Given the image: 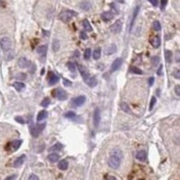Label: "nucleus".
Here are the masks:
<instances>
[{"label":"nucleus","mask_w":180,"mask_h":180,"mask_svg":"<svg viewBox=\"0 0 180 180\" xmlns=\"http://www.w3.org/2000/svg\"><path fill=\"white\" fill-rule=\"evenodd\" d=\"M131 71H132L133 73H134V74H137V75H141L143 73L141 69H140L139 68H137V67H135V66L131 67Z\"/></svg>","instance_id":"31"},{"label":"nucleus","mask_w":180,"mask_h":180,"mask_svg":"<svg viewBox=\"0 0 180 180\" xmlns=\"http://www.w3.org/2000/svg\"><path fill=\"white\" fill-rule=\"evenodd\" d=\"M21 144H22V141L21 140H15V141H13L12 142H10L8 144V150L13 152V151H15L20 148Z\"/></svg>","instance_id":"8"},{"label":"nucleus","mask_w":180,"mask_h":180,"mask_svg":"<svg viewBox=\"0 0 180 180\" xmlns=\"http://www.w3.org/2000/svg\"><path fill=\"white\" fill-rule=\"evenodd\" d=\"M165 58H166V60L167 62H171V60H172V52L170 50H166L165 52Z\"/></svg>","instance_id":"32"},{"label":"nucleus","mask_w":180,"mask_h":180,"mask_svg":"<svg viewBox=\"0 0 180 180\" xmlns=\"http://www.w3.org/2000/svg\"><path fill=\"white\" fill-rule=\"evenodd\" d=\"M84 80H85L86 84H87V86H89L90 87H95L96 83H97V81H96V79H95V77H88L87 79H84Z\"/></svg>","instance_id":"19"},{"label":"nucleus","mask_w":180,"mask_h":180,"mask_svg":"<svg viewBox=\"0 0 180 180\" xmlns=\"http://www.w3.org/2000/svg\"><path fill=\"white\" fill-rule=\"evenodd\" d=\"M63 84H64L65 87H71L72 86V83L68 79H63Z\"/></svg>","instance_id":"43"},{"label":"nucleus","mask_w":180,"mask_h":180,"mask_svg":"<svg viewBox=\"0 0 180 180\" xmlns=\"http://www.w3.org/2000/svg\"><path fill=\"white\" fill-rule=\"evenodd\" d=\"M47 159H48V160H49L50 162H52V163H55V162H57L59 160H60V156H59L57 153L52 152V153L48 155Z\"/></svg>","instance_id":"20"},{"label":"nucleus","mask_w":180,"mask_h":180,"mask_svg":"<svg viewBox=\"0 0 180 180\" xmlns=\"http://www.w3.org/2000/svg\"><path fill=\"white\" fill-rule=\"evenodd\" d=\"M13 87H15L18 92L23 91V89L25 88V85L22 82H15L14 84H13Z\"/></svg>","instance_id":"24"},{"label":"nucleus","mask_w":180,"mask_h":180,"mask_svg":"<svg viewBox=\"0 0 180 180\" xmlns=\"http://www.w3.org/2000/svg\"><path fill=\"white\" fill-rule=\"evenodd\" d=\"M153 29L157 32L161 30V25H160V23L159 22V21H155V22H153Z\"/></svg>","instance_id":"34"},{"label":"nucleus","mask_w":180,"mask_h":180,"mask_svg":"<svg viewBox=\"0 0 180 180\" xmlns=\"http://www.w3.org/2000/svg\"><path fill=\"white\" fill-rule=\"evenodd\" d=\"M156 97H152L151 98V101H150V104H149V110H152L153 109V107H154V106H155V104H156Z\"/></svg>","instance_id":"39"},{"label":"nucleus","mask_w":180,"mask_h":180,"mask_svg":"<svg viewBox=\"0 0 180 180\" xmlns=\"http://www.w3.org/2000/svg\"><path fill=\"white\" fill-rule=\"evenodd\" d=\"M25 159H26V156L25 155H22L20 156V157H18L16 160H15V162H14V167H15V168H19V167H21V166L23 164V162H24Z\"/></svg>","instance_id":"18"},{"label":"nucleus","mask_w":180,"mask_h":180,"mask_svg":"<svg viewBox=\"0 0 180 180\" xmlns=\"http://www.w3.org/2000/svg\"><path fill=\"white\" fill-rule=\"evenodd\" d=\"M122 159V153L120 149H114L108 159V166L113 169H117L120 167Z\"/></svg>","instance_id":"1"},{"label":"nucleus","mask_w":180,"mask_h":180,"mask_svg":"<svg viewBox=\"0 0 180 180\" xmlns=\"http://www.w3.org/2000/svg\"><path fill=\"white\" fill-rule=\"evenodd\" d=\"M44 127H45V123H42V124H36V125H32L30 127V133H31L32 136L34 137V138H37L41 133L43 131Z\"/></svg>","instance_id":"2"},{"label":"nucleus","mask_w":180,"mask_h":180,"mask_svg":"<svg viewBox=\"0 0 180 180\" xmlns=\"http://www.w3.org/2000/svg\"><path fill=\"white\" fill-rule=\"evenodd\" d=\"M160 4H161V10H164L165 6L168 4V1H167V0H162L161 2H160Z\"/></svg>","instance_id":"49"},{"label":"nucleus","mask_w":180,"mask_h":180,"mask_svg":"<svg viewBox=\"0 0 180 180\" xmlns=\"http://www.w3.org/2000/svg\"><path fill=\"white\" fill-rule=\"evenodd\" d=\"M15 120L17 122L21 123V124L24 123V120H23V117H21V116H16V117L15 118Z\"/></svg>","instance_id":"42"},{"label":"nucleus","mask_w":180,"mask_h":180,"mask_svg":"<svg viewBox=\"0 0 180 180\" xmlns=\"http://www.w3.org/2000/svg\"><path fill=\"white\" fill-rule=\"evenodd\" d=\"M136 159L139 161H141V162H144L147 159V152L145 150H139L138 152L136 153Z\"/></svg>","instance_id":"17"},{"label":"nucleus","mask_w":180,"mask_h":180,"mask_svg":"<svg viewBox=\"0 0 180 180\" xmlns=\"http://www.w3.org/2000/svg\"><path fill=\"white\" fill-rule=\"evenodd\" d=\"M83 27H84V28H85V29L87 30V31H88V32H91L92 30H93L91 24H90V23H89L87 20L83 21Z\"/></svg>","instance_id":"29"},{"label":"nucleus","mask_w":180,"mask_h":180,"mask_svg":"<svg viewBox=\"0 0 180 180\" xmlns=\"http://www.w3.org/2000/svg\"><path fill=\"white\" fill-rule=\"evenodd\" d=\"M0 46L2 48V50H4L5 52H9L11 50V47H12V42H11V40L9 39L8 37H3L0 40Z\"/></svg>","instance_id":"3"},{"label":"nucleus","mask_w":180,"mask_h":180,"mask_svg":"<svg viewBox=\"0 0 180 180\" xmlns=\"http://www.w3.org/2000/svg\"><path fill=\"white\" fill-rule=\"evenodd\" d=\"M154 78H150V79H149V86H152L153 85V83H154Z\"/></svg>","instance_id":"53"},{"label":"nucleus","mask_w":180,"mask_h":180,"mask_svg":"<svg viewBox=\"0 0 180 180\" xmlns=\"http://www.w3.org/2000/svg\"><path fill=\"white\" fill-rule=\"evenodd\" d=\"M106 180H117V178H116L115 176H109Z\"/></svg>","instance_id":"54"},{"label":"nucleus","mask_w":180,"mask_h":180,"mask_svg":"<svg viewBox=\"0 0 180 180\" xmlns=\"http://www.w3.org/2000/svg\"><path fill=\"white\" fill-rule=\"evenodd\" d=\"M117 50V47H116L115 43H111L110 45L106 46L105 49V53L106 55H112V54L115 53V52Z\"/></svg>","instance_id":"11"},{"label":"nucleus","mask_w":180,"mask_h":180,"mask_svg":"<svg viewBox=\"0 0 180 180\" xmlns=\"http://www.w3.org/2000/svg\"><path fill=\"white\" fill-rule=\"evenodd\" d=\"M91 3L88 2V1H83V2L80 3V8H82L83 10L87 11L91 8Z\"/></svg>","instance_id":"26"},{"label":"nucleus","mask_w":180,"mask_h":180,"mask_svg":"<svg viewBox=\"0 0 180 180\" xmlns=\"http://www.w3.org/2000/svg\"><path fill=\"white\" fill-rule=\"evenodd\" d=\"M101 122V111L99 108H95L94 112V125L95 127H98Z\"/></svg>","instance_id":"9"},{"label":"nucleus","mask_w":180,"mask_h":180,"mask_svg":"<svg viewBox=\"0 0 180 180\" xmlns=\"http://www.w3.org/2000/svg\"><path fill=\"white\" fill-rule=\"evenodd\" d=\"M121 107H122V111H124V112H126V113H131L130 108H129L128 105H127L126 103H122V105H121Z\"/></svg>","instance_id":"37"},{"label":"nucleus","mask_w":180,"mask_h":180,"mask_svg":"<svg viewBox=\"0 0 180 180\" xmlns=\"http://www.w3.org/2000/svg\"><path fill=\"white\" fill-rule=\"evenodd\" d=\"M68 167V163L66 160H62L59 162L58 164V168H60V170H66Z\"/></svg>","instance_id":"25"},{"label":"nucleus","mask_w":180,"mask_h":180,"mask_svg":"<svg viewBox=\"0 0 180 180\" xmlns=\"http://www.w3.org/2000/svg\"><path fill=\"white\" fill-rule=\"evenodd\" d=\"M176 60L179 62L180 61V50H177L176 53Z\"/></svg>","instance_id":"50"},{"label":"nucleus","mask_w":180,"mask_h":180,"mask_svg":"<svg viewBox=\"0 0 180 180\" xmlns=\"http://www.w3.org/2000/svg\"><path fill=\"white\" fill-rule=\"evenodd\" d=\"M64 116L68 119H72L76 116V114H75L73 111H68V112H67L66 114H64Z\"/></svg>","instance_id":"35"},{"label":"nucleus","mask_w":180,"mask_h":180,"mask_svg":"<svg viewBox=\"0 0 180 180\" xmlns=\"http://www.w3.org/2000/svg\"><path fill=\"white\" fill-rule=\"evenodd\" d=\"M47 50H48V47L46 45H41V46H39L37 48V52L41 55V57H44L47 53Z\"/></svg>","instance_id":"23"},{"label":"nucleus","mask_w":180,"mask_h":180,"mask_svg":"<svg viewBox=\"0 0 180 180\" xmlns=\"http://www.w3.org/2000/svg\"><path fill=\"white\" fill-rule=\"evenodd\" d=\"M59 77L57 76L56 74L54 72H50V76L48 78V80H49V85L50 86H54L56 85L57 83L59 82Z\"/></svg>","instance_id":"12"},{"label":"nucleus","mask_w":180,"mask_h":180,"mask_svg":"<svg viewBox=\"0 0 180 180\" xmlns=\"http://www.w3.org/2000/svg\"><path fill=\"white\" fill-rule=\"evenodd\" d=\"M48 116V112L46 110H42L41 112H39L37 115V122H41V121H43L44 119L47 118Z\"/></svg>","instance_id":"21"},{"label":"nucleus","mask_w":180,"mask_h":180,"mask_svg":"<svg viewBox=\"0 0 180 180\" xmlns=\"http://www.w3.org/2000/svg\"><path fill=\"white\" fill-rule=\"evenodd\" d=\"M53 95L54 96H56L59 100L60 101H63V100H66L67 97H68V95H67V93L61 88H58V89H55L53 91Z\"/></svg>","instance_id":"6"},{"label":"nucleus","mask_w":180,"mask_h":180,"mask_svg":"<svg viewBox=\"0 0 180 180\" xmlns=\"http://www.w3.org/2000/svg\"><path fill=\"white\" fill-rule=\"evenodd\" d=\"M122 29V23L121 20H117L114 24H112L110 26V31L112 32L113 33H121Z\"/></svg>","instance_id":"5"},{"label":"nucleus","mask_w":180,"mask_h":180,"mask_svg":"<svg viewBox=\"0 0 180 180\" xmlns=\"http://www.w3.org/2000/svg\"><path fill=\"white\" fill-rule=\"evenodd\" d=\"M122 60L121 58H117L115 59V60H114V62L112 63V65H111V71L112 72H114V71L118 70L119 68H120V67L122 66Z\"/></svg>","instance_id":"10"},{"label":"nucleus","mask_w":180,"mask_h":180,"mask_svg":"<svg viewBox=\"0 0 180 180\" xmlns=\"http://www.w3.org/2000/svg\"><path fill=\"white\" fill-rule=\"evenodd\" d=\"M16 79H26V74L24 73H19V74L16 75Z\"/></svg>","instance_id":"41"},{"label":"nucleus","mask_w":180,"mask_h":180,"mask_svg":"<svg viewBox=\"0 0 180 180\" xmlns=\"http://www.w3.org/2000/svg\"><path fill=\"white\" fill-rule=\"evenodd\" d=\"M101 52H102L101 48H96L93 52V58L95 59V60H99L100 57H101Z\"/></svg>","instance_id":"28"},{"label":"nucleus","mask_w":180,"mask_h":180,"mask_svg":"<svg viewBox=\"0 0 180 180\" xmlns=\"http://www.w3.org/2000/svg\"><path fill=\"white\" fill-rule=\"evenodd\" d=\"M2 6V2H1V1H0V6Z\"/></svg>","instance_id":"55"},{"label":"nucleus","mask_w":180,"mask_h":180,"mask_svg":"<svg viewBox=\"0 0 180 180\" xmlns=\"http://www.w3.org/2000/svg\"><path fill=\"white\" fill-rule=\"evenodd\" d=\"M18 65L20 68H29L31 66V62L27 60L26 58H20V60H18Z\"/></svg>","instance_id":"15"},{"label":"nucleus","mask_w":180,"mask_h":180,"mask_svg":"<svg viewBox=\"0 0 180 180\" xmlns=\"http://www.w3.org/2000/svg\"><path fill=\"white\" fill-rule=\"evenodd\" d=\"M114 14H113L112 12H104L102 13L101 15V18L103 19V21H105V22H110L111 20H113L114 19Z\"/></svg>","instance_id":"16"},{"label":"nucleus","mask_w":180,"mask_h":180,"mask_svg":"<svg viewBox=\"0 0 180 180\" xmlns=\"http://www.w3.org/2000/svg\"><path fill=\"white\" fill-rule=\"evenodd\" d=\"M175 92H176V95L180 96V86L179 85H177V86L175 87Z\"/></svg>","instance_id":"47"},{"label":"nucleus","mask_w":180,"mask_h":180,"mask_svg":"<svg viewBox=\"0 0 180 180\" xmlns=\"http://www.w3.org/2000/svg\"><path fill=\"white\" fill-rule=\"evenodd\" d=\"M72 14H74L75 15H77V13H73L71 11H66V12H63L61 13L59 16V19L60 21H62L63 23H68V22H70L71 19H72Z\"/></svg>","instance_id":"4"},{"label":"nucleus","mask_w":180,"mask_h":180,"mask_svg":"<svg viewBox=\"0 0 180 180\" xmlns=\"http://www.w3.org/2000/svg\"><path fill=\"white\" fill-rule=\"evenodd\" d=\"M80 38L82 40H87V35L85 32H81L80 33Z\"/></svg>","instance_id":"46"},{"label":"nucleus","mask_w":180,"mask_h":180,"mask_svg":"<svg viewBox=\"0 0 180 180\" xmlns=\"http://www.w3.org/2000/svg\"><path fill=\"white\" fill-rule=\"evenodd\" d=\"M173 76H174L176 79H180V69L175 71V72L173 73Z\"/></svg>","instance_id":"45"},{"label":"nucleus","mask_w":180,"mask_h":180,"mask_svg":"<svg viewBox=\"0 0 180 180\" xmlns=\"http://www.w3.org/2000/svg\"><path fill=\"white\" fill-rule=\"evenodd\" d=\"M162 68H163V66H162V65H160V67L159 68V69H158V72H157V74L159 75V76L162 75Z\"/></svg>","instance_id":"52"},{"label":"nucleus","mask_w":180,"mask_h":180,"mask_svg":"<svg viewBox=\"0 0 180 180\" xmlns=\"http://www.w3.org/2000/svg\"><path fill=\"white\" fill-rule=\"evenodd\" d=\"M90 56H91V50L90 49H87L85 50V52H84V58H85V60H88L90 58Z\"/></svg>","instance_id":"38"},{"label":"nucleus","mask_w":180,"mask_h":180,"mask_svg":"<svg viewBox=\"0 0 180 180\" xmlns=\"http://www.w3.org/2000/svg\"><path fill=\"white\" fill-rule=\"evenodd\" d=\"M62 148H63V145L61 143L58 142L56 144H54L52 147H50L49 149V151H60V149H62Z\"/></svg>","instance_id":"27"},{"label":"nucleus","mask_w":180,"mask_h":180,"mask_svg":"<svg viewBox=\"0 0 180 180\" xmlns=\"http://www.w3.org/2000/svg\"><path fill=\"white\" fill-rule=\"evenodd\" d=\"M16 175H12V176H7V177L6 178L5 180H15L16 179Z\"/></svg>","instance_id":"48"},{"label":"nucleus","mask_w":180,"mask_h":180,"mask_svg":"<svg viewBox=\"0 0 180 180\" xmlns=\"http://www.w3.org/2000/svg\"><path fill=\"white\" fill-rule=\"evenodd\" d=\"M67 67H68V68L71 71V72L74 73L75 71H76V65H75L73 62L68 61V63H67Z\"/></svg>","instance_id":"33"},{"label":"nucleus","mask_w":180,"mask_h":180,"mask_svg":"<svg viewBox=\"0 0 180 180\" xmlns=\"http://www.w3.org/2000/svg\"><path fill=\"white\" fill-rule=\"evenodd\" d=\"M149 41H150V44L154 48H159L160 46V43H161V41H160V38L159 35H155L153 37H151Z\"/></svg>","instance_id":"14"},{"label":"nucleus","mask_w":180,"mask_h":180,"mask_svg":"<svg viewBox=\"0 0 180 180\" xmlns=\"http://www.w3.org/2000/svg\"><path fill=\"white\" fill-rule=\"evenodd\" d=\"M28 180H39V177H38L36 175L34 174H32L31 176L28 177Z\"/></svg>","instance_id":"44"},{"label":"nucleus","mask_w":180,"mask_h":180,"mask_svg":"<svg viewBox=\"0 0 180 180\" xmlns=\"http://www.w3.org/2000/svg\"><path fill=\"white\" fill-rule=\"evenodd\" d=\"M50 99H49V98H44L43 100H42V102H41V106H42V107H48V106H49V105H50Z\"/></svg>","instance_id":"36"},{"label":"nucleus","mask_w":180,"mask_h":180,"mask_svg":"<svg viewBox=\"0 0 180 180\" xmlns=\"http://www.w3.org/2000/svg\"><path fill=\"white\" fill-rule=\"evenodd\" d=\"M60 41H58V40H54L53 42H52V50H54V52H58L59 50H60Z\"/></svg>","instance_id":"30"},{"label":"nucleus","mask_w":180,"mask_h":180,"mask_svg":"<svg viewBox=\"0 0 180 180\" xmlns=\"http://www.w3.org/2000/svg\"><path fill=\"white\" fill-rule=\"evenodd\" d=\"M78 68H79V73H80V75L82 76L84 79H87V78L89 77V72L85 66H83V65H78Z\"/></svg>","instance_id":"13"},{"label":"nucleus","mask_w":180,"mask_h":180,"mask_svg":"<svg viewBox=\"0 0 180 180\" xmlns=\"http://www.w3.org/2000/svg\"><path fill=\"white\" fill-rule=\"evenodd\" d=\"M151 62H152V64H153L154 66H156V65H158L159 62H160V58H159V57H153V58L151 59Z\"/></svg>","instance_id":"40"},{"label":"nucleus","mask_w":180,"mask_h":180,"mask_svg":"<svg viewBox=\"0 0 180 180\" xmlns=\"http://www.w3.org/2000/svg\"><path fill=\"white\" fill-rule=\"evenodd\" d=\"M149 3L154 6H157L158 4H159V2H158L157 0H149Z\"/></svg>","instance_id":"51"},{"label":"nucleus","mask_w":180,"mask_h":180,"mask_svg":"<svg viewBox=\"0 0 180 180\" xmlns=\"http://www.w3.org/2000/svg\"><path fill=\"white\" fill-rule=\"evenodd\" d=\"M140 12V6H136L134 8V11H133V18H132V22H131V24H130V29L132 30L133 26V23H134V21L137 17V15L139 14Z\"/></svg>","instance_id":"22"},{"label":"nucleus","mask_w":180,"mask_h":180,"mask_svg":"<svg viewBox=\"0 0 180 180\" xmlns=\"http://www.w3.org/2000/svg\"><path fill=\"white\" fill-rule=\"evenodd\" d=\"M86 102V96L85 95H79L76 98L72 99V105L76 107H79V106H83Z\"/></svg>","instance_id":"7"}]
</instances>
